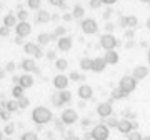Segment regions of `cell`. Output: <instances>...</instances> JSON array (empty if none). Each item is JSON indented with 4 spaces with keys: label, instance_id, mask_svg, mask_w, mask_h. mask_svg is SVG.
<instances>
[{
    "label": "cell",
    "instance_id": "1",
    "mask_svg": "<svg viewBox=\"0 0 150 140\" xmlns=\"http://www.w3.org/2000/svg\"><path fill=\"white\" fill-rule=\"evenodd\" d=\"M32 120L38 125L48 124L52 120V112L48 110L47 107H35L32 112Z\"/></svg>",
    "mask_w": 150,
    "mask_h": 140
},
{
    "label": "cell",
    "instance_id": "2",
    "mask_svg": "<svg viewBox=\"0 0 150 140\" xmlns=\"http://www.w3.org/2000/svg\"><path fill=\"white\" fill-rule=\"evenodd\" d=\"M118 88L129 95V93H132V92L137 88V80H135L132 75H125V77L120 78V82H118Z\"/></svg>",
    "mask_w": 150,
    "mask_h": 140
},
{
    "label": "cell",
    "instance_id": "3",
    "mask_svg": "<svg viewBox=\"0 0 150 140\" xmlns=\"http://www.w3.org/2000/svg\"><path fill=\"white\" fill-rule=\"evenodd\" d=\"M108 135H110V130H108L107 125H95L93 127V130H92V139L93 140H107Z\"/></svg>",
    "mask_w": 150,
    "mask_h": 140
},
{
    "label": "cell",
    "instance_id": "4",
    "mask_svg": "<svg viewBox=\"0 0 150 140\" xmlns=\"http://www.w3.org/2000/svg\"><path fill=\"white\" fill-rule=\"evenodd\" d=\"M117 38L113 37V35H110V33H105V35H102L100 37V45H102L105 50H113L115 47H117Z\"/></svg>",
    "mask_w": 150,
    "mask_h": 140
},
{
    "label": "cell",
    "instance_id": "5",
    "mask_svg": "<svg viewBox=\"0 0 150 140\" xmlns=\"http://www.w3.org/2000/svg\"><path fill=\"white\" fill-rule=\"evenodd\" d=\"M80 27H82V30H83V33H88V35H92V33H95L97 30H98V25H97V22L93 20V18H85V20H82Z\"/></svg>",
    "mask_w": 150,
    "mask_h": 140
},
{
    "label": "cell",
    "instance_id": "6",
    "mask_svg": "<svg viewBox=\"0 0 150 140\" xmlns=\"http://www.w3.org/2000/svg\"><path fill=\"white\" fill-rule=\"evenodd\" d=\"M23 50H25V54L33 55L35 59H40V57H43V52H42V49H40V45H38V43H33V42L25 43V45H23Z\"/></svg>",
    "mask_w": 150,
    "mask_h": 140
},
{
    "label": "cell",
    "instance_id": "7",
    "mask_svg": "<svg viewBox=\"0 0 150 140\" xmlns=\"http://www.w3.org/2000/svg\"><path fill=\"white\" fill-rule=\"evenodd\" d=\"M15 30H17V35L20 38H23V37H27V35H30L32 27H30V23L27 20H23V22H18L15 25Z\"/></svg>",
    "mask_w": 150,
    "mask_h": 140
},
{
    "label": "cell",
    "instance_id": "8",
    "mask_svg": "<svg viewBox=\"0 0 150 140\" xmlns=\"http://www.w3.org/2000/svg\"><path fill=\"white\" fill-rule=\"evenodd\" d=\"M77 120H79V115H77L75 110H72V108L64 110V113H62V122H64V124L70 125V124H75Z\"/></svg>",
    "mask_w": 150,
    "mask_h": 140
},
{
    "label": "cell",
    "instance_id": "9",
    "mask_svg": "<svg viewBox=\"0 0 150 140\" xmlns=\"http://www.w3.org/2000/svg\"><path fill=\"white\" fill-rule=\"evenodd\" d=\"M117 129H118V132H122V134H130L132 129H137V124H132L130 120H118Z\"/></svg>",
    "mask_w": 150,
    "mask_h": 140
},
{
    "label": "cell",
    "instance_id": "10",
    "mask_svg": "<svg viewBox=\"0 0 150 140\" xmlns=\"http://www.w3.org/2000/svg\"><path fill=\"white\" fill-rule=\"evenodd\" d=\"M147 75H149V69H147L145 65H137L134 69V72H132V77H134L135 80H142V78H145Z\"/></svg>",
    "mask_w": 150,
    "mask_h": 140
},
{
    "label": "cell",
    "instance_id": "11",
    "mask_svg": "<svg viewBox=\"0 0 150 140\" xmlns=\"http://www.w3.org/2000/svg\"><path fill=\"white\" fill-rule=\"evenodd\" d=\"M97 113L100 115V117H110L112 115V105H110V102H103L100 103L98 107H97Z\"/></svg>",
    "mask_w": 150,
    "mask_h": 140
},
{
    "label": "cell",
    "instance_id": "12",
    "mask_svg": "<svg viewBox=\"0 0 150 140\" xmlns=\"http://www.w3.org/2000/svg\"><path fill=\"white\" fill-rule=\"evenodd\" d=\"M92 95H93V90H92L90 85H80L79 87V97L82 98V100H88V98H92Z\"/></svg>",
    "mask_w": 150,
    "mask_h": 140
},
{
    "label": "cell",
    "instance_id": "13",
    "mask_svg": "<svg viewBox=\"0 0 150 140\" xmlns=\"http://www.w3.org/2000/svg\"><path fill=\"white\" fill-rule=\"evenodd\" d=\"M57 47H59V50H62V52H69V50L72 49V38L65 37V35H64V37H60Z\"/></svg>",
    "mask_w": 150,
    "mask_h": 140
},
{
    "label": "cell",
    "instance_id": "14",
    "mask_svg": "<svg viewBox=\"0 0 150 140\" xmlns=\"http://www.w3.org/2000/svg\"><path fill=\"white\" fill-rule=\"evenodd\" d=\"M54 85H55V88H59V90H65V88H67V85H69V77L57 75L54 78Z\"/></svg>",
    "mask_w": 150,
    "mask_h": 140
},
{
    "label": "cell",
    "instance_id": "15",
    "mask_svg": "<svg viewBox=\"0 0 150 140\" xmlns=\"http://www.w3.org/2000/svg\"><path fill=\"white\" fill-rule=\"evenodd\" d=\"M105 67H107V62H105L103 57H97V59H93V64H92V70H93V72H103Z\"/></svg>",
    "mask_w": 150,
    "mask_h": 140
},
{
    "label": "cell",
    "instance_id": "16",
    "mask_svg": "<svg viewBox=\"0 0 150 140\" xmlns=\"http://www.w3.org/2000/svg\"><path fill=\"white\" fill-rule=\"evenodd\" d=\"M18 85L23 87V88H30V87L33 85V77L32 75H28V74H25V75H22L18 77Z\"/></svg>",
    "mask_w": 150,
    "mask_h": 140
},
{
    "label": "cell",
    "instance_id": "17",
    "mask_svg": "<svg viewBox=\"0 0 150 140\" xmlns=\"http://www.w3.org/2000/svg\"><path fill=\"white\" fill-rule=\"evenodd\" d=\"M103 59H105L107 65H115L118 62V54L115 52V50H107L105 55H103Z\"/></svg>",
    "mask_w": 150,
    "mask_h": 140
},
{
    "label": "cell",
    "instance_id": "18",
    "mask_svg": "<svg viewBox=\"0 0 150 140\" xmlns=\"http://www.w3.org/2000/svg\"><path fill=\"white\" fill-rule=\"evenodd\" d=\"M22 69L25 70V72H37V64H35V60L32 59H25L22 62Z\"/></svg>",
    "mask_w": 150,
    "mask_h": 140
},
{
    "label": "cell",
    "instance_id": "19",
    "mask_svg": "<svg viewBox=\"0 0 150 140\" xmlns=\"http://www.w3.org/2000/svg\"><path fill=\"white\" fill-rule=\"evenodd\" d=\"M54 33H38V37H37V40H38V45H47L50 40H54Z\"/></svg>",
    "mask_w": 150,
    "mask_h": 140
},
{
    "label": "cell",
    "instance_id": "20",
    "mask_svg": "<svg viewBox=\"0 0 150 140\" xmlns=\"http://www.w3.org/2000/svg\"><path fill=\"white\" fill-rule=\"evenodd\" d=\"M50 18H52V17H50V13H48L47 10H40L37 13V22H40V23H47Z\"/></svg>",
    "mask_w": 150,
    "mask_h": 140
},
{
    "label": "cell",
    "instance_id": "21",
    "mask_svg": "<svg viewBox=\"0 0 150 140\" xmlns=\"http://www.w3.org/2000/svg\"><path fill=\"white\" fill-rule=\"evenodd\" d=\"M4 25H7V27H15L17 25V17L13 15V13L5 15V18H4Z\"/></svg>",
    "mask_w": 150,
    "mask_h": 140
},
{
    "label": "cell",
    "instance_id": "22",
    "mask_svg": "<svg viewBox=\"0 0 150 140\" xmlns=\"http://www.w3.org/2000/svg\"><path fill=\"white\" fill-rule=\"evenodd\" d=\"M122 25L123 27H135L137 25V17H125V18H122Z\"/></svg>",
    "mask_w": 150,
    "mask_h": 140
},
{
    "label": "cell",
    "instance_id": "23",
    "mask_svg": "<svg viewBox=\"0 0 150 140\" xmlns=\"http://www.w3.org/2000/svg\"><path fill=\"white\" fill-rule=\"evenodd\" d=\"M92 64H93V59L85 57V59L80 60V69L82 70H92Z\"/></svg>",
    "mask_w": 150,
    "mask_h": 140
},
{
    "label": "cell",
    "instance_id": "24",
    "mask_svg": "<svg viewBox=\"0 0 150 140\" xmlns=\"http://www.w3.org/2000/svg\"><path fill=\"white\" fill-rule=\"evenodd\" d=\"M83 13H85V10H83V7L82 5H75L74 10H72V17H74V18H82Z\"/></svg>",
    "mask_w": 150,
    "mask_h": 140
},
{
    "label": "cell",
    "instance_id": "25",
    "mask_svg": "<svg viewBox=\"0 0 150 140\" xmlns=\"http://www.w3.org/2000/svg\"><path fill=\"white\" fill-rule=\"evenodd\" d=\"M23 90H25L23 87H20V85H15L13 88H12V95H13V97H15L17 100H18V98H22V97H23Z\"/></svg>",
    "mask_w": 150,
    "mask_h": 140
},
{
    "label": "cell",
    "instance_id": "26",
    "mask_svg": "<svg viewBox=\"0 0 150 140\" xmlns=\"http://www.w3.org/2000/svg\"><path fill=\"white\" fill-rule=\"evenodd\" d=\"M27 5H28V8H32V10H38L40 5H42V0H27Z\"/></svg>",
    "mask_w": 150,
    "mask_h": 140
},
{
    "label": "cell",
    "instance_id": "27",
    "mask_svg": "<svg viewBox=\"0 0 150 140\" xmlns=\"http://www.w3.org/2000/svg\"><path fill=\"white\" fill-rule=\"evenodd\" d=\"M55 67H57L59 70H65L67 67H69V62H67L65 59H57L55 60Z\"/></svg>",
    "mask_w": 150,
    "mask_h": 140
},
{
    "label": "cell",
    "instance_id": "28",
    "mask_svg": "<svg viewBox=\"0 0 150 140\" xmlns=\"http://www.w3.org/2000/svg\"><path fill=\"white\" fill-rule=\"evenodd\" d=\"M5 108L8 112H15L17 108H18V102H17V100H10V102L5 103Z\"/></svg>",
    "mask_w": 150,
    "mask_h": 140
},
{
    "label": "cell",
    "instance_id": "29",
    "mask_svg": "<svg viewBox=\"0 0 150 140\" xmlns=\"http://www.w3.org/2000/svg\"><path fill=\"white\" fill-rule=\"evenodd\" d=\"M20 140H38V137H37L35 132H25V134L22 135Z\"/></svg>",
    "mask_w": 150,
    "mask_h": 140
},
{
    "label": "cell",
    "instance_id": "30",
    "mask_svg": "<svg viewBox=\"0 0 150 140\" xmlns=\"http://www.w3.org/2000/svg\"><path fill=\"white\" fill-rule=\"evenodd\" d=\"M52 103H54L55 107H62V105H64L62 98H60V93H54V95H52Z\"/></svg>",
    "mask_w": 150,
    "mask_h": 140
},
{
    "label": "cell",
    "instance_id": "31",
    "mask_svg": "<svg viewBox=\"0 0 150 140\" xmlns=\"http://www.w3.org/2000/svg\"><path fill=\"white\" fill-rule=\"evenodd\" d=\"M129 135V140H142L144 137H142V134L140 132H137V130H132L130 134H127Z\"/></svg>",
    "mask_w": 150,
    "mask_h": 140
},
{
    "label": "cell",
    "instance_id": "32",
    "mask_svg": "<svg viewBox=\"0 0 150 140\" xmlns=\"http://www.w3.org/2000/svg\"><path fill=\"white\" fill-rule=\"evenodd\" d=\"M123 97H127V93L122 92L120 88H115V90L112 92V98H115V100H117V98H123Z\"/></svg>",
    "mask_w": 150,
    "mask_h": 140
},
{
    "label": "cell",
    "instance_id": "33",
    "mask_svg": "<svg viewBox=\"0 0 150 140\" xmlns=\"http://www.w3.org/2000/svg\"><path fill=\"white\" fill-rule=\"evenodd\" d=\"M60 98H62V102H64V103H67V102L72 100V95H70V92L62 90V92H60Z\"/></svg>",
    "mask_w": 150,
    "mask_h": 140
},
{
    "label": "cell",
    "instance_id": "34",
    "mask_svg": "<svg viewBox=\"0 0 150 140\" xmlns=\"http://www.w3.org/2000/svg\"><path fill=\"white\" fill-rule=\"evenodd\" d=\"M17 102H18V108H27L28 107V98H25V97H22V98H18V100H17Z\"/></svg>",
    "mask_w": 150,
    "mask_h": 140
},
{
    "label": "cell",
    "instance_id": "35",
    "mask_svg": "<svg viewBox=\"0 0 150 140\" xmlns=\"http://www.w3.org/2000/svg\"><path fill=\"white\" fill-rule=\"evenodd\" d=\"M27 17H28V12L27 10H20L18 13H17V18H20V22L27 20Z\"/></svg>",
    "mask_w": 150,
    "mask_h": 140
},
{
    "label": "cell",
    "instance_id": "36",
    "mask_svg": "<svg viewBox=\"0 0 150 140\" xmlns=\"http://www.w3.org/2000/svg\"><path fill=\"white\" fill-rule=\"evenodd\" d=\"M64 33H65V28L64 27H57L55 28V32H54V37H64Z\"/></svg>",
    "mask_w": 150,
    "mask_h": 140
},
{
    "label": "cell",
    "instance_id": "37",
    "mask_svg": "<svg viewBox=\"0 0 150 140\" xmlns=\"http://www.w3.org/2000/svg\"><path fill=\"white\" fill-rule=\"evenodd\" d=\"M8 33H10V27H7V25H2V27H0V35H2V37H7Z\"/></svg>",
    "mask_w": 150,
    "mask_h": 140
},
{
    "label": "cell",
    "instance_id": "38",
    "mask_svg": "<svg viewBox=\"0 0 150 140\" xmlns=\"http://www.w3.org/2000/svg\"><path fill=\"white\" fill-rule=\"evenodd\" d=\"M50 2V5H54V7H64V0H48Z\"/></svg>",
    "mask_w": 150,
    "mask_h": 140
},
{
    "label": "cell",
    "instance_id": "39",
    "mask_svg": "<svg viewBox=\"0 0 150 140\" xmlns=\"http://www.w3.org/2000/svg\"><path fill=\"white\" fill-rule=\"evenodd\" d=\"M102 5V0H90V7L92 8H98Z\"/></svg>",
    "mask_w": 150,
    "mask_h": 140
},
{
    "label": "cell",
    "instance_id": "40",
    "mask_svg": "<svg viewBox=\"0 0 150 140\" xmlns=\"http://www.w3.org/2000/svg\"><path fill=\"white\" fill-rule=\"evenodd\" d=\"M70 78H72V80H83V77L80 75V74H77V72H74V74H70Z\"/></svg>",
    "mask_w": 150,
    "mask_h": 140
},
{
    "label": "cell",
    "instance_id": "41",
    "mask_svg": "<svg viewBox=\"0 0 150 140\" xmlns=\"http://www.w3.org/2000/svg\"><path fill=\"white\" fill-rule=\"evenodd\" d=\"M0 117H2V119L4 120H8V117H10V112H8V110H0Z\"/></svg>",
    "mask_w": 150,
    "mask_h": 140
},
{
    "label": "cell",
    "instance_id": "42",
    "mask_svg": "<svg viewBox=\"0 0 150 140\" xmlns=\"http://www.w3.org/2000/svg\"><path fill=\"white\" fill-rule=\"evenodd\" d=\"M117 124H118L117 119H108L107 120V127H117Z\"/></svg>",
    "mask_w": 150,
    "mask_h": 140
},
{
    "label": "cell",
    "instance_id": "43",
    "mask_svg": "<svg viewBox=\"0 0 150 140\" xmlns=\"http://www.w3.org/2000/svg\"><path fill=\"white\" fill-rule=\"evenodd\" d=\"M4 134H8V135H10V134H13V125H12V124H8V125H7L5 129H4Z\"/></svg>",
    "mask_w": 150,
    "mask_h": 140
},
{
    "label": "cell",
    "instance_id": "44",
    "mask_svg": "<svg viewBox=\"0 0 150 140\" xmlns=\"http://www.w3.org/2000/svg\"><path fill=\"white\" fill-rule=\"evenodd\" d=\"M7 70H8V72H13V70H15V64H13V62H8V64H7Z\"/></svg>",
    "mask_w": 150,
    "mask_h": 140
},
{
    "label": "cell",
    "instance_id": "45",
    "mask_svg": "<svg viewBox=\"0 0 150 140\" xmlns=\"http://www.w3.org/2000/svg\"><path fill=\"white\" fill-rule=\"evenodd\" d=\"M47 57H48L50 60H57V57H55V52H54V50H50V52L47 54Z\"/></svg>",
    "mask_w": 150,
    "mask_h": 140
},
{
    "label": "cell",
    "instance_id": "46",
    "mask_svg": "<svg viewBox=\"0 0 150 140\" xmlns=\"http://www.w3.org/2000/svg\"><path fill=\"white\" fill-rule=\"evenodd\" d=\"M117 0H102V4H105V5H113Z\"/></svg>",
    "mask_w": 150,
    "mask_h": 140
},
{
    "label": "cell",
    "instance_id": "47",
    "mask_svg": "<svg viewBox=\"0 0 150 140\" xmlns=\"http://www.w3.org/2000/svg\"><path fill=\"white\" fill-rule=\"evenodd\" d=\"M72 18H74V17L70 15V13H65V15H64V20H67V22H69V20H72Z\"/></svg>",
    "mask_w": 150,
    "mask_h": 140
},
{
    "label": "cell",
    "instance_id": "48",
    "mask_svg": "<svg viewBox=\"0 0 150 140\" xmlns=\"http://www.w3.org/2000/svg\"><path fill=\"white\" fill-rule=\"evenodd\" d=\"M65 140H80L79 137H75V135H70V137H67Z\"/></svg>",
    "mask_w": 150,
    "mask_h": 140
},
{
    "label": "cell",
    "instance_id": "49",
    "mask_svg": "<svg viewBox=\"0 0 150 140\" xmlns=\"http://www.w3.org/2000/svg\"><path fill=\"white\" fill-rule=\"evenodd\" d=\"M145 25H147V28H149V30H150V17H149V18H147V22H145Z\"/></svg>",
    "mask_w": 150,
    "mask_h": 140
},
{
    "label": "cell",
    "instance_id": "50",
    "mask_svg": "<svg viewBox=\"0 0 150 140\" xmlns=\"http://www.w3.org/2000/svg\"><path fill=\"white\" fill-rule=\"evenodd\" d=\"M140 2H144V4H150V0H140Z\"/></svg>",
    "mask_w": 150,
    "mask_h": 140
},
{
    "label": "cell",
    "instance_id": "51",
    "mask_svg": "<svg viewBox=\"0 0 150 140\" xmlns=\"http://www.w3.org/2000/svg\"><path fill=\"white\" fill-rule=\"evenodd\" d=\"M2 137H4V132H2V130H0V140H2Z\"/></svg>",
    "mask_w": 150,
    "mask_h": 140
},
{
    "label": "cell",
    "instance_id": "52",
    "mask_svg": "<svg viewBox=\"0 0 150 140\" xmlns=\"http://www.w3.org/2000/svg\"><path fill=\"white\" fill-rule=\"evenodd\" d=\"M149 65H150V49H149Z\"/></svg>",
    "mask_w": 150,
    "mask_h": 140
},
{
    "label": "cell",
    "instance_id": "53",
    "mask_svg": "<svg viewBox=\"0 0 150 140\" xmlns=\"http://www.w3.org/2000/svg\"><path fill=\"white\" fill-rule=\"evenodd\" d=\"M142 140H150V137H145V139H142Z\"/></svg>",
    "mask_w": 150,
    "mask_h": 140
},
{
    "label": "cell",
    "instance_id": "54",
    "mask_svg": "<svg viewBox=\"0 0 150 140\" xmlns=\"http://www.w3.org/2000/svg\"><path fill=\"white\" fill-rule=\"evenodd\" d=\"M8 140H10V139H8Z\"/></svg>",
    "mask_w": 150,
    "mask_h": 140
}]
</instances>
